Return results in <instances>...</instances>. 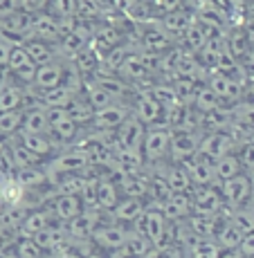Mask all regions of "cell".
<instances>
[{
	"instance_id": "1",
	"label": "cell",
	"mask_w": 254,
	"mask_h": 258,
	"mask_svg": "<svg viewBox=\"0 0 254 258\" xmlns=\"http://www.w3.org/2000/svg\"><path fill=\"white\" fill-rule=\"evenodd\" d=\"M43 168H45L47 180H49V184H52L57 177L72 175V173H86L88 168H90V157H88L86 151L72 146V148H68V151H61L59 155H54Z\"/></svg>"
},
{
	"instance_id": "2",
	"label": "cell",
	"mask_w": 254,
	"mask_h": 258,
	"mask_svg": "<svg viewBox=\"0 0 254 258\" xmlns=\"http://www.w3.org/2000/svg\"><path fill=\"white\" fill-rule=\"evenodd\" d=\"M131 229L137 234L146 236L153 247H167V234H169V220L162 216L158 207H146L144 213L133 222Z\"/></svg>"
},
{
	"instance_id": "3",
	"label": "cell",
	"mask_w": 254,
	"mask_h": 258,
	"mask_svg": "<svg viewBox=\"0 0 254 258\" xmlns=\"http://www.w3.org/2000/svg\"><path fill=\"white\" fill-rule=\"evenodd\" d=\"M221 198L223 205L227 209L236 211V209H245V207L254 205V186L247 173H241L230 182H221Z\"/></svg>"
},
{
	"instance_id": "4",
	"label": "cell",
	"mask_w": 254,
	"mask_h": 258,
	"mask_svg": "<svg viewBox=\"0 0 254 258\" xmlns=\"http://www.w3.org/2000/svg\"><path fill=\"white\" fill-rule=\"evenodd\" d=\"M169 144H171V131L167 126H156L146 128L142 142V157L146 166L164 164V160L169 157Z\"/></svg>"
},
{
	"instance_id": "5",
	"label": "cell",
	"mask_w": 254,
	"mask_h": 258,
	"mask_svg": "<svg viewBox=\"0 0 254 258\" xmlns=\"http://www.w3.org/2000/svg\"><path fill=\"white\" fill-rule=\"evenodd\" d=\"M144 133H146V126H144V123L131 112V115L124 119L122 126H119L117 131L113 133V137H115V151L142 153Z\"/></svg>"
},
{
	"instance_id": "6",
	"label": "cell",
	"mask_w": 254,
	"mask_h": 258,
	"mask_svg": "<svg viewBox=\"0 0 254 258\" xmlns=\"http://www.w3.org/2000/svg\"><path fill=\"white\" fill-rule=\"evenodd\" d=\"M236 146H238V142L230 131H216V133H209V135L202 137L200 144H198L196 155L205 157V160H209V162H216L218 157L234 153Z\"/></svg>"
},
{
	"instance_id": "7",
	"label": "cell",
	"mask_w": 254,
	"mask_h": 258,
	"mask_svg": "<svg viewBox=\"0 0 254 258\" xmlns=\"http://www.w3.org/2000/svg\"><path fill=\"white\" fill-rule=\"evenodd\" d=\"M47 112V123H49V133L47 135L52 137L54 142H61V144H70V142H77L79 137V126L70 119L66 108H45Z\"/></svg>"
},
{
	"instance_id": "8",
	"label": "cell",
	"mask_w": 254,
	"mask_h": 258,
	"mask_svg": "<svg viewBox=\"0 0 254 258\" xmlns=\"http://www.w3.org/2000/svg\"><path fill=\"white\" fill-rule=\"evenodd\" d=\"M126 227L117 225V222H101L97 229L92 231L90 242H94V249H101L106 254H113V251L122 249L124 242H126Z\"/></svg>"
},
{
	"instance_id": "9",
	"label": "cell",
	"mask_w": 254,
	"mask_h": 258,
	"mask_svg": "<svg viewBox=\"0 0 254 258\" xmlns=\"http://www.w3.org/2000/svg\"><path fill=\"white\" fill-rule=\"evenodd\" d=\"M101 225V211L97 209H83L74 220L63 225L70 242H90V236L97 227Z\"/></svg>"
},
{
	"instance_id": "10",
	"label": "cell",
	"mask_w": 254,
	"mask_h": 258,
	"mask_svg": "<svg viewBox=\"0 0 254 258\" xmlns=\"http://www.w3.org/2000/svg\"><path fill=\"white\" fill-rule=\"evenodd\" d=\"M191 196V213L193 216H218L225 205H223L221 191L212 186H193Z\"/></svg>"
},
{
	"instance_id": "11",
	"label": "cell",
	"mask_w": 254,
	"mask_h": 258,
	"mask_svg": "<svg viewBox=\"0 0 254 258\" xmlns=\"http://www.w3.org/2000/svg\"><path fill=\"white\" fill-rule=\"evenodd\" d=\"M198 144H200L198 133L171 131V144H169V157H171V162L173 164H182V162L191 160L198 153Z\"/></svg>"
},
{
	"instance_id": "12",
	"label": "cell",
	"mask_w": 254,
	"mask_h": 258,
	"mask_svg": "<svg viewBox=\"0 0 254 258\" xmlns=\"http://www.w3.org/2000/svg\"><path fill=\"white\" fill-rule=\"evenodd\" d=\"M133 115L146 128H156V126H164V108L148 92H139L133 99Z\"/></svg>"
},
{
	"instance_id": "13",
	"label": "cell",
	"mask_w": 254,
	"mask_h": 258,
	"mask_svg": "<svg viewBox=\"0 0 254 258\" xmlns=\"http://www.w3.org/2000/svg\"><path fill=\"white\" fill-rule=\"evenodd\" d=\"M128 115H131V110H128L126 106H122V103H113V106H108V108L94 110L90 126L94 128V131H101V133H115Z\"/></svg>"
},
{
	"instance_id": "14",
	"label": "cell",
	"mask_w": 254,
	"mask_h": 258,
	"mask_svg": "<svg viewBox=\"0 0 254 258\" xmlns=\"http://www.w3.org/2000/svg\"><path fill=\"white\" fill-rule=\"evenodd\" d=\"M63 74H66V63H63L61 58H54L52 63H45V66L36 68L32 88L34 90H49V88H57L63 83Z\"/></svg>"
},
{
	"instance_id": "15",
	"label": "cell",
	"mask_w": 254,
	"mask_h": 258,
	"mask_svg": "<svg viewBox=\"0 0 254 258\" xmlns=\"http://www.w3.org/2000/svg\"><path fill=\"white\" fill-rule=\"evenodd\" d=\"M16 142L21 144L25 151H29L32 155H36L38 160H52L57 155V142L49 135H32V133H18Z\"/></svg>"
},
{
	"instance_id": "16",
	"label": "cell",
	"mask_w": 254,
	"mask_h": 258,
	"mask_svg": "<svg viewBox=\"0 0 254 258\" xmlns=\"http://www.w3.org/2000/svg\"><path fill=\"white\" fill-rule=\"evenodd\" d=\"M7 70L21 83L32 86L34 74H36V66H34V61L27 56V52L23 49V45H14L12 54H9V61H7Z\"/></svg>"
},
{
	"instance_id": "17",
	"label": "cell",
	"mask_w": 254,
	"mask_h": 258,
	"mask_svg": "<svg viewBox=\"0 0 254 258\" xmlns=\"http://www.w3.org/2000/svg\"><path fill=\"white\" fill-rule=\"evenodd\" d=\"M47 209H49V216H52L54 220L66 225V222L74 220V218L83 211V202L79 196H54Z\"/></svg>"
},
{
	"instance_id": "18",
	"label": "cell",
	"mask_w": 254,
	"mask_h": 258,
	"mask_svg": "<svg viewBox=\"0 0 254 258\" xmlns=\"http://www.w3.org/2000/svg\"><path fill=\"white\" fill-rule=\"evenodd\" d=\"M144 209H146V202H144L142 198L122 196L119 202L115 205V209L108 211V213H111L113 222H117V225H133V222L144 213Z\"/></svg>"
},
{
	"instance_id": "19",
	"label": "cell",
	"mask_w": 254,
	"mask_h": 258,
	"mask_svg": "<svg viewBox=\"0 0 254 258\" xmlns=\"http://www.w3.org/2000/svg\"><path fill=\"white\" fill-rule=\"evenodd\" d=\"M34 240H36V245L41 247V251L45 256H54L61 247H66L70 242V238L66 234V229H63V225H49L45 227L43 231H38L36 236H34Z\"/></svg>"
},
{
	"instance_id": "20",
	"label": "cell",
	"mask_w": 254,
	"mask_h": 258,
	"mask_svg": "<svg viewBox=\"0 0 254 258\" xmlns=\"http://www.w3.org/2000/svg\"><path fill=\"white\" fill-rule=\"evenodd\" d=\"M182 166L187 168L193 186H212V184H216L214 162H209V160H205V157H200V155H193L191 160L182 162Z\"/></svg>"
},
{
	"instance_id": "21",
	"label": "cell",
	"mask_w": 254,
	"mask_h": 258,
	"mask_svg": "<svg viewBox=\"0 0 254 258\" xmlns=\"http://www.w3.org/2000/svg\"><path fill=\"white\" fill-rule=\"evenodd\" d=\"M158 209L162 211V216L169 222L176 220H187L191 216V196L189 193H171L169 200H164Z\"/></svg>"
},
{
	"instance_id": "22",
	"label": "cell",
	"mask_w": 254,
	"mask_h": 258,
	"mask_svg": "<svg viewBox=\"0 0 254 258\" xmlns=\"http://www.w3.org/2000/svg\"><path fill=\"white\" fill-rule=\"evenodd\" d=\"M207 86L212 88V92L216 94L221 101H234V99L241 94V83L234 77H230V74H223V72H214L212 77H209Z\"/></svg>"
},
{
	"instance_id": "23",
	"label": "cell",
	"mask_w": 254,
	"mask_h": 258,
	"mask_svg": "<svg viewBox=\"0 0 254 258\" xmlns=\"http://www.w3.org/2000/svg\"><path fill=\"white\" fill-rule=\"evenodd\" d=\"M70 63H72V68L81 74L83 79H92L94 72H97V68L101 66V58H99L97 49L92 45H86L70 58Z\"/></svg>"
},
{
	"instance_id": "24",
	"label": "cell",
	"mask_w": 254,
	"mask_h": 258,
	"mask_svg": "<svg viewBox=\"0 0 254 258\" xmlns=\"http://www.w3.org/2000/svg\"><path fill=\"white\" fill-rule=\"evenodd\" d=\"M32 38H38V41H59L61 38V29H59V21L54 16H49L47 12L36 14L32 23Z\"/></svg>"
},
{
	"instance_id": "25",
	"label": "cell",
	"mask_w": 254,
	"mask_h": 258,
	"mask_svg": "<svg viewBox=\"0 0 254 258\" xmlns=\"http://www.w3.org/2000/svg\"><path fill=\"white\" fill-rule=\"evenodd\" d=\"M122 193L115 184L113 177H99L97 180V209L101 213H108L115 209V205L119 202Z\"/></svg>"
},
{
	"instance_id": "26",
	"label": "cell",
	"mask_w": 254,
	"mask_h": 258,
	"mask_svg": "<svg viewBox=\"0 0 254 258\" xmlns=\"http://www.w3.org/2000/svg\"><path fill=\"white\" fill-rule=\"evenodd\" d=\"M23 49L27 52V56L34 61V66H45V63H52L57 56V49H54L52 43H45V41H38V38H32L29 36L27 41L21 43Z\"/></svg>"
},
{
	"instance_id": "27",
	"label": "cell",
	"mask_w": 254,
	"mask_h": 258,
	"mask_svg": "<svg viewBox=\"0 0 254 258\" xmlns=\"http://www.w3.org/2000/svg\"><path fill=\"white\" fill-rule=\"evenodd\" d=\"M23 133H32V135H47L49 123H47V112L43 106H34L29 110H23Z\"/></svg>"
},
{
	"instance_id": "28",
	"label": "cell",
	"mask_w": 254,
	"mask_h": 258,
	"mask_svg": "<svg viewBox=\"0 0 254 258\" xmlns=\"http://www.w3.org/2000/svg\"><path fill=\"white\" fill-rule=\"evenodd\" d=\"M49 211L45 209H36V211H27L18 227V238H34L38 231H43L45 227H49Z\"/></svg>"
},
{
	"instance_id": "29",
	"label": "cell",
	"mask_w": 254,
	"mask_h": 258,
	"mask_svg": "<svg viewBox=\"0 0 254 258\" xmlns=\"http://www.w3.org/2000/svg\"><path fill=\"white\" fill-rule=\"evenodd\" d=\"M74 97L77 94H72L63 86L49 88V90H36V99L43 103V108H68Z\"/></svg>"
},
{
	"instance_id": "30",
	"label": "cell",
	"mask_w": 254,
	"mask_h": 258,
	"mask_svg": "<svg viewBox=\"0 0 254 258\" xmlns=\"http://www.w3.org/2000/svg\"><path fill=\"white\" fill-rule=\"evenodd\" d=\"M164 177H167V184H169V188H171V193H191L193 191V182H191L187 168L182 164L167 166Z\"/></svg>"
},
{
	"instance_id": "31",
	"label": "cell",
	"mask_w": 254,
	"mask_h": 258,
	"mask_svg": "<svg viewBox=\"0 0 254 258\" xmlns=\"http://www.w3.org/2000/svg\"><path fill=\"white\" fill-rule=\"evenodd\" d=\"M25 188L18 184L16 177H3L0 180V202L5 207H23V200H25Z\"/></svg>"
},
{
	"instance_id": "32",
	"label": "cell",
	"mask_w": 254,
	"mask_h": 258,
	"mask_svg": "<svg viewBox=\"0 0 254 258\" xmlns=\"http://www.w3.org/2000/svg\"><path fill=\"white\" fill-rule=\"evenodd\" d=\"M81 94H83V99L90 103L92 110H101V108H108V106H113V103H115V99L104 90L97 81H86V83H83Z\"/></svg>"
},
{
	"instance_id": "33",
	"label": "cell",
	"mask_w": 254,
	"mask_h": 258,
	"mask_svg": "<svg viewBox=\"0 0 254 258\" xmlns=\"http://www.w3.org/2000/svg\"><path fill=\"white\" fill-rule=\"evenodd\" d=\"M191 25V18L187 16L185 12H173V14H164L162 21H160V27L164 29L169 38H176V36H182L187 32V27Z\"/></svg>"
},
{
	"instance_id": "34",
	"label": "cell",
	"mask_w": 254,
	"mask_h": 258,
	"mask_svg": "<svg viewBox=\"0 0 254 258\" xmlns=\"http://www.w3.org/2000/svg\"><path fill=\"white\" fill-rule=\"evenodd\" d=\"M243 168L238 164L236 155L230 153V155H223L214 162V175H216V182H230L236 175H241Z\"/></svg>"
},
{
	"instance_id": "35",
	"label": "cell",
	"mask_w": 254,
	"mask_h": 258,
	"mask_svg": "<svg viewBox=\"0 0 254 258\" xmlns=\"http://www.w3.org/2000/svg\"><path fill=\"white\" fill-rule=\"evenodd\" d=\"M241 240H243V231L238 229L232 220L223 222V227L216 234V242L221 245V249L223 251H236L238 245H241Z\"/></svg>"
},
{
	"instance_id": "36",
	"label": "cell",
	"mask_w": 254,
	"mask_h": 258,
	"mask_svg": "<svg viewBox=\"0 0 254 258\" xmlns=\"http://www.w3.org/2000/svg\"><path fill=\"white\" fill-rule=\"evenodd\" d=\"M5 110H23V88L16 83L5 81L0 86V112Z\"/></svg>"
},
{
	"instance_id": "37",
	"label": "cell",
	"mask_w": 254,
	"mask_h": 258,
	"mask_svg": "<svg viewBox=\"0 0 254 258\" xmlns=\"http://www.w3.org/2000/svg\"><path fill=\"white\" fill-rule=\"evenodd\" d=\"M14 177L18 180L25 191H32V188H38L41 184H45L47 180V173L43 166H29V168H21V171L14 173Z\"/></svg>"
},
{
	"instance_id": "38",
	"label": "cell",
	"mask_w": 254,
	"mask_h": 258,
	"mask_svg": "<svg viewBox=\"0 0 254 258\" xmlns=\"http://www.w3.org/2000/svg\"><path fill=\"white\" fill-rule=\"evenodd\" d=\"M191 108L196 112H200V115H207V112L216 110V108H223V101L212 92V88L209 86H202V88H198L196 90V94H193Z\"/></svg>"
},
{
	"instance_id": "39",
	"label": "cell",
	"mask_w": 254,
	"mask_h": 258,
	"mask_svg": "<svg viewBox=\"0 0 254 258\" xmlns=\"http://www.w3.org/2000/svg\"><path fill=\"white\" fill-rule=\"evenodd\" d=\"M23 126V110L0 112V137H16Z\"/></svg>"
},
{
	"instance_id": "40",
	"label": "cell",
	"mask_w": 254,
	"mask_h": 258,
	"mask_svg": "<svg viewBox=\"0 0 254 258\" xmlns=\"http://www.w3.org/2000/svg\"><path fill=\"white\" fill-rule=\"evenodd\" d=\"M185 251H191L196 258H218L223 254V249L216 242V238H196V242Z\"/></svg>"
},
{
	"instance_id": "41",
	"label": "cell",
	"mask_w": 254,
	"mask_h": 258,
	"mask_svg": "<svg viewBox=\"0 0 254 258\" xmlns=\"http://www.w3.org/2000/svg\"><path fill=\"white\" fill-rule=\"evenodd\" d=\"M47 14L57 21H72L77 18V0H49Z\"/></svg>"
},
{
	"instance_id": "42",
	"label": "cell",
	"mask_w": 254,
	"mask_h": 258,
	"mask_svg": "<svg viewBox=\"0 0 254 258\" xmlns=\"http://www.w3.org/2000/svg\"><path fill=\"white\" fill-rule=\"evenodd\" d=\"M124 247H126L128 254H131L133 258H142L148 249H151L153 245L148 242V238H146V236L137 234L135 229H128V231H126V242H124Z\"/></svg>"
},
{
	"instance_id": "43",
	"label": "cell",
	"mask_w": 254,
	"mask_h": 258,
	"mask_svg": "<svg viewBox=\"0 0 254 258\" xmlns=\"http://www.w3.org/2000/svg\"><path fill=\"white\" fill-rule=\"evenodd\" d=\"M9 153H12V160H14V166H16V171H21V168H29V166H41L43 160H38L36 155H32L29 151H25L21 144H14V146H9Z\"/></svg>"
},
{
	"instance_id": "44",
	"label": "cell",
	"mask_w": 254,
	"mask_h": 258,
	"mask_svg": "<svg viewBox=\"0 0 254 258\" xmlns=\"http://www.w3.org/2000/svg\"><path fill=\"white\" fill-rule=\"evenodd\" d=\"M14 254L18 258H45L34 238H18L16 245H14Z\"/></svg>"
},
{
	"instance_id": "45",
	"label": "cell",
	"mask_w": 254,
	"mask_h": 258,
	"mask_svg": "<svg viewBox=\"0 0 254 258\" xmlns=\"http://www.w3.org/2000/svg\"><path fill=\"white\" fill-rule=\"evenodd\" d=\"M238 151H234V155H236L238 164H241L243 173H252L254 171V144L247 140V142H238Z\"/></svg>"
},
{
	"instance_id": "46",
	"label": "cell",
	"mask_w": 254,
	"mask_h": 258,
	"mask_svg": "<svg viewBox=\"0 0 254 258\" xmlns=\"http://www.w3.org/2000/svg\"><path fill=\"white\" fill-rule=\"evenodd\" d=\"M16 240H18L16 231H9V229H3V227H0V256L14 251V245H16Z\"/></svg>"
},
{
	"instance_id": "47",
	"label": "cell",
	"mask_w": 254,
	"mask_h": 258,
	"mask_svg": "<svg viewBox=\"0 0 254 258\" xmlns=\"http://www.w3.org/2000/svg\"><path fill=\"white\" fill-rule=\"evenodd\" d=\"M47 5L49 0H21V9L25 14H32V16L47 12Z\"/></svg>"
},
{
	"instance_id": "48",
	"label": "cell",
	"mask_w": 254,
	"mask_h": 258,
	"mask_svg": "<svg viewBox=\"0 0 254 258\" xmlns=\"http://www.w3.org/2000/svg\"><path fill=\"white\" fill-rule=\"evenodd\" d=\"M52 258H86V251H81V247H79L77 242H68V245L61 247Z\"/></svg>"
},
{
	"instance_id": "49",
	"label": "cell",
	"mask_w": 254,
	"mask_h": 258,
	"mask_svg": "<svg viewBox=\"0 0 254 258\" xmlns=\"http://www.w3.org/2000/svg\"><path fill=\"white\" fill-rule=\"evenodd\" d=\"M23 12L21 9V0H0V21L14 16V14Z\"/></svg>"
},
{
	"instance_id": "50",
	"label": "cell",
	"mask_w": 254,
	"mask_h": 258,
	"mask_svg": "<svg viewBox=\"0 0 254 258\" xmlns=\"http://www.w3.org/2000/svg\"><path fill=\"white\" fill-rule=\"evenodd\" d=\"M236 251H238V256H243V258H252L254 256V231L243 236V240H241V245H238Z\"/></svg>"
},
{
	"instance_id": "51",
	"label": "cell",
	"mask_w": 254,
	"mask_h": 258,
	"mask_svg": "<svg viewBox=\"0 0 254 258\" xmlns=\"http://www.w3.org/2000/svg\"><path fill=\"white\" fill-rule=\"evenodd\" d=\"M180 7H182V0H156V9L160 14L180 12Z\"/></svg>"
},
{
	"instance_id": "52",
	"label": "cell",
	"mask_w": 254,
	"mask_h": 258,
	"mask_svg": "<svg viewBox=\"0 0 254 258\" xmlns=\"http://www.w3.org/2000/svg\"><path fill=\"white\" fill-rule=\"evenodd\" d=\"M12 47H14V43H9L7 38L0 36V70H3V68H7L9 54H12Z\"/></svg>"
},
{
	"instance_id": "53",
	"label": "cell",
	"mask_w": 254,
	"mask_h": 258,
	"mask_svg": "<svg viewBox=\"0 0 254 258\" xmlns=\"http://www.w3.org/2000/svg\"><path fill=\"white\" fill-rule=\"evenodd\" d=\"M142 258H169V247H151Z\"/></svg>"
},
{
	"instance_id": "54",
	"label": "cell",
	"mask_w": 254,
	"mask_h": 258,
	"mask_svg": "<svg viewBox=\"0 0 254 258\" xmlns=\"http://www.w3.org/2000/svg\"><path fill=\"white\" fill-rule=\"evenodd\" d=\"M247 97H250V101L254 103V77L250 79V83H247Z\"/></svg>"
},
{
	"instance_id": "55",
	"label": "cell",
	"mask_w": 254,
	"mask_h": 258,
	"mask_svg": "<svg viewBox=\"0 0 254 258\" xmlns=\"http://www.w3.org/2000/svg\"><path fill=\"white\" fill-rule=\"evenodd\" d=\"M218 258H243V256H238V251H223Z\"/></svg>"
},
{
	"instance_id": "56",
	"label": "cell",
	"mask_w": 254,
	"mask_h": 258,
	"mask_svg": "<svg viewBox=\"0 0 254 258\" xmlns=\"http://www.w3.org/2000/svg\"><path fill=\"white\" fill-rule=\"evenodd\" d=\"M180 258H196V256H193L191 251H182V256H180Z\"/></svg>"
},
{
	"instance_id": "57",
	"label": "cell",
	"mask_w": 254,
	"mask_h": 258,
	"mask_svg": "<svg viewBox=\"0 0 254 258\" xmlns=\"http://www.w3.org/2000/svg\"><path fill=\"white\" fill-rule=\"evenodd\" d=\"M0 258H18L16 254H14V251H9V254H3V256H0Z\"/></svg>"
},
{
	"instance_id": "58",
	"label": "cell",
	"mask_w": 254,
	"mask_h": 258,
	"mask_svg": "<svg viewBox=\"0 0 254 258\" xmlns=\"http://www.w3.org/2000/svg\"><path fill=\"white\" fill-rule=\"evenodd\" d=\"M5 81H7V79H5V72H3V70H0V86H3V83H5Z\"/></svg>"
},
{
	"instance_id": "59",
	"label": "cell",
	"mask_w": 254,
	"mask_h": 258,
	"mask_svg": "<svg viewBox=\"0 0 254 258\" xmlns=\"http://www.w3.org/2000/svg\"><path fill=\"white\" fill-rule=\"evenodd\" d=\"M5 146H7V142H5V140H0V153L5 151Z\"/></svg>"
},
{
	"instance_id": "60",
	"label": "cell",
	"mask_w": 254,
	"mask_h": 258,
	"mask_svg": "<svg viewBox=\"0 0 254 258\" xmlns=\"http://www.w3.org/2000/svg\"><path fill=\"white\" fill-rule=\"evenodd\" d=\"M250 12H252V16H254V3L250 5Z\"/></svg>"
},
{
	"instance_id": "61",
	"label": "cell",
	"mask_w": 254,
	"mask_h": 258,
	"mask_svg": "<svg viewBox=\"0 0 254 258\" xmlns=\"http://www.w3.org/2000/svg\"><path fill=\"white\" fill-rule=\"evenodd\" d=\"M250 142H252V144H254V133H252V135H250Z\"/></svg>"
},
{
	"instance_id": "62",
	"label": "cell",
	"mask_w": 254,
	"mask_h": 258,
	"mask_svg": "<svg viewBox=\"0 0 254 258\" xmlns=\"http://www.w3.org/2000/svg\"><path fill=\"white\" fill-rule=\"evenodd\" d=\"M45 258H52V256H45Z\"/></svg>"
},
{
	"instance_id": "63",
	"label": "cell",
	"mask_w": 254,
	"mask_h": 258,
	"mask_svg": "<svg viewBox=\"0 0 254 258\" xmlns=\"http://www.w3.org/2000/svg\"><path fill=\"white\" fill-rule=\"evenodd\" d=\"M106 258H111V256H106Z\"/></svg>"
}]
</instances>
